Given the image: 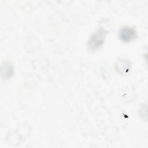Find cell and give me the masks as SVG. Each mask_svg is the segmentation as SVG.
Masks as SVG:
<instances>
[{"instance_id":"6da1fadb","label":"cell","mask_w":148,"mask_h":148,"mask_svg":"<svg viewBox=\"0 0 148 148\" xmlns=\"http://www.w3.org/2000/svg\"><path fill=\"white\" fill-rule=\"evenodd\" d=\"M105 34L106 32L102 28L98 29L96 32H95L90 38L87 43L89 49L94 50L100 47L103 43Z\"/></svg>"},{"instance_id":"7a4b0ae2","label":"cell","mask_w":148,"mask_h":148,"mask_svg":"<svg viewBox=\"0 0 148 148\" xmlns=\"http://www.w3.org/2000/svg\"><path fill=\"white\" fill-rule=\"evenodd\" d=\"M119 37L121 41L128 42L135 39L136 36V30L130 27H124L119 31Z\"/></svg>"}]
</instances>
